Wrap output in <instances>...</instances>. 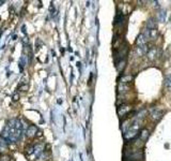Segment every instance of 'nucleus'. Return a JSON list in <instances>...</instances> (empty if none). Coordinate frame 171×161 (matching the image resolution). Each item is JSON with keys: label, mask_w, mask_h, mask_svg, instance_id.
<instances>
[{"label": "nucleus", "mask_w": 171, "mask_h": 161, "mask_svg": "<svg viewBox=\"0 0 171 161\" xmlns=\"http://www.w3.org/2000/svg\"><path fill=\"white\" fill-rule=\"evenodd\" d=\"M23 134V125L17 118L10 119L3 128L1 137L7 143H15L19 140Z\"/></svg>", "instance_id": "1"}, {"label": "nucleus", "mask_w": 171, "mask_h": 161, "mask_svg": "<svg viewBox=\"0 0 171 161\" xmlns=\"http://www.w3.org/2000/svg\"><path fill=\"white\" fill-rule=\"evenodd\" d=\"M163 115H164V112L160 111V110L151 109V111H150V116H151V118H152L154 121H160V119H162Z\"/></svg>", "instance_id": "2"}, {"label": "nucleus", "mask_w": 171, "mask_h": 161, "mask_svg": "<svg viewBox=\"0 0 171 161\" xmlns=\"http://www.w3.org/2000/svg\"><path fill=\"white\" fill-rule=\"evenodd\" d=\"M131 110V105H127V104H122L118 107V114H119L120 117H123L125 115H128V112Z\"/></svg>", "instance_id": "3"}, {"label": "nucleus", "mask_w": 171, "mask_h": 161, "mask_svg": "<svg viewBox=\"0 0 171 161\" xmlns=\"http://www.w3.org/2000/svg\"><path fill=\"white\" fill-rule=\"evenodd\" d=\"M145 37L149 39H151V40H155V39L158 37V30L156 29H147L145 30Z\"/></svg>", "instance_id": "4"}, {"label": "nucleus", "mask_w": 171, "mask_h": 161, "mask_svg": "<svg viewBox=\"0 0 171 161\" xmlns=\"http://www.w3.org/2000/svg\"><path fill=\"white\" fill-rule=\"evenodd\" d=\"M38 132H39L38 128H36L35 126L30 125L28 127V129L26 130V135H27V137H34V136H36V133Z\"/></svg>", "instance_id": "5"}, {"label": "nucleus", "mask_w": 171, "mask_h": 161, "mask_svg": "<svg viewBox=\"0 0 171 161\" xmlns=\"http://www.w3.org/2000/svg\"><path fill=\"white\" fill-rule=\"evenodd\" d=\"M156 19L154 18V17H150V18L148 19V21H147V24H145V27H147V29H156Z\"/></svg>", "instance_id": "6"}, {"label": "nucleus", "mask_w": 171, "mask_h": 161, "mask_svg": "<svg viewBox=\"0 0 171 161\" xmlns=\"http://www.w3.org/2000/svg\"><path fill=\"white\" fill-rule=\"evenodd\" d=\"M147 55H148V57H149V59H151V60H154L155 58H156V56H157V48H149V51H148V53H147Z\"/></svg>", "instance_id": "7"}, {"label": "nucleus", "mask_w": 171, "mask_h": 161, "mask_svg": "<svg viewBox=\"0 0 171 161\" xmlns=\"http://www.w3.org/2000/svg\"><path fill=\"white\" fill-rule=\"evenodd\" d=\"M147 44V37L144 33H140L137 39V46H143Z\"/></svg>", "instance_id": "8"}, {"label": "nucleus", "mask_w": 171, "mask_h": 161, "mask_svg": "<svg viewBox=\"0 0 171 161\" xmlns=\"http://www.w3.org/2000/svg\"><path fill=\"white\" fill-rule=\"evenodd\" d=\"M149 135H150V132H149L148 129H142L139 133V139H140L142 142H145V141L148 140Z\"/></svg>", "instance_id": "9"}, {"label": "nucleus", "mask_w": 171, "mask_h": 161, "mask_svg": "<svg viewBox=\"0 0 171 161\" xmlns=\"http://www.w3.org/2000/svg\"><path fill=\"white\" fill-rule=\"evenodd\" d=\"M123 21H124V15H123V13L120 11V12H118L117 15H116L115 24L116 25H122L123 24Z\"/></svg>", "instance_id": "10"}, {"label": "nucleus", "mask_w": 171, "mask_h": 161, "mask_svg": "<svg viewBox=\"0 0 171 161\" xmlns=\"http://www.w3.org/2000/svg\"><path fill=\"white\" fill-rule=\"evenodd\" d=\"M164 85H165V88H166L168 91H171V74H168V75L165 77Z\"/></svg>", "instance_id": "11"}, {"label": "nucleus", "mask_w": 171, "mask_h": 161, "mask_svg": "<svg viewBox=\"0 0 171 161\" xmlns=\"http://www.w3.org/2000/svg\"><path fill=\"white\" fill-rule=\"evenodd\" d=\"M166 18H167L166 10H162V11L158 13V15H157V19H158L160 23H165V21H166Z\"/></svg>", "instance_id": "12"}, {"label": "nucleus", "mask_w": 171, "mask_h": 161, "mask_svg": "<svg viewBox=\"0 0 171 161\" xmlns=\"http://www.w3.org/2000/svg\"><path fill=\"white\" fill-rule=\"evenodd\" d=\"M133 75H124V76H122L121 80H120V84H128L129 82H131L133 80Z\"/></svg>", "instance_id": "13"}, {"label": "nucleus", "mask_w": 171, "mask_h": 161, "mask_svg": "<svg viewBox=\"0 0 171 161\" xmlns=\"http://www.w3.org/2000/svg\"><path fill=\"white\" fill-rule=\"evenodd\" d=\"M7 146H8V143L3 140L2 137H0V153L5 152V149H7Z\"/></svg>", "instance_id": "14"}, {"label": "nucleus", "mask_w": 171, "mask_h": 161, "mask_svg": "<svg viewBox=\"0 0 171 161\" xmlns=\"http://www.w3.org/2000/svg\"><path fill=\"white\" fill-rule=\"evenodd\" d=\"M125 64H126V61L124 60H121V61H119L117 64V69H118V71L119 72H122L123 71V69L125 68Z\"/></svg>", "instance_id": "15"}, {"label": "nucleus", "mask_w": 171, "mask_h": 161, "mask_svg": "<svg viewBox=\"0 0 171 161\" xmlns=\"http://www.w3.org/2000/svg\"><path fill=\"white\" fill-rule=\"evenodd\" d=\"M0 161H13V159L8 155H2L0 156Z\"/></svg>", "instance_id": "16"}, {"label": "nucleus", "mask_w": 171, "mask_h": 161, "mask_svg": "<svg viewBox=\"0 0 171 161\" xmlns=\"http://www.w3.org/2000/svg\"><path fill=\"white\" fill-rule=\"evenodd\" d=\"M153 3H154V8L155 9H160V2H158V1H153Z\"/></svg>", "instance_id": "17"}, {"label": "nucleus", "mask_w": 171, "mask_h": 161, "mask_svg": "<svg viewBox=\"0 0 171 161\" xmlns=\"http://www.w3.org/2000/svg\"><path fill=\"white\" fill-rule=\"evenodd\" d=\"M18 98H19V96L17 95V94H15V95L13 96V100H14V101H17V100H18Z\"/></svg>", "instance_id": "18"}, {"label": "nucleus", "mask_w": 171, "mask_h": 161, "mask_svg": "<svg viewBox=\"0 0 171 161\" xmlns=\"http://www.w3.org/2000/svg\"><path fill=\"white\" fill-rule=\"evenodd\" d=\"M2 3H3V1H0V5H2Z\"/></svg>", "instance_id": "19"}, {"label": "nucleus", "mask_w": 171, "mask_h": 161, "mask_svg": "<svg viewBox=\"0 0 171 161\" xmlns=\"http://www.w3.org/2000/svg\"><path fill=\"white\" fill-rule=\"evenodd\" d=\"M169 21H170V25H171V16H170V18H169Z\"/></svg>", "instance_id": "20"}]
</instances>
